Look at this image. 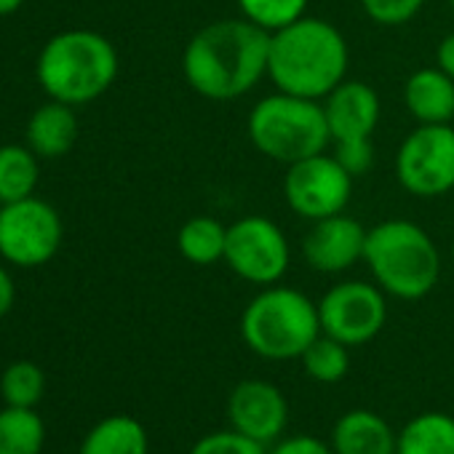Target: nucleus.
<instances>
[{
  "instance_id": "obj_1",
  "label": "nucleus",
  "mask_w": 454,
  "mask_h": 454,
  "mask_svg": "<svg viewBox=\"0 0 454 454\" xmlns=\"http://www.w3.org/2000/svg\"><path fill=\"white\" fill-rule=\"evenodd\" d=\"M270 33L247 17L216 20L200 27L184 46L182 73L187 86L211 102L247 97L268 78Z\"/></svg>"
},
{
  "instance_id": "obj_2",
  "label": "nucleus",
  "mask_w": 454,
  "mask_h": 454,
  "mask_svg": "<svg viewBox=\"0 0 454 454\" xmlns=\"http://www.w3.org/2000/svg\"><path fill=\"white\" fill-rule=\"evenodd\" d=\"M350 49L337 25L302 17L270 33L268 78L278 91L324 99L348 78Z\"/></svg>"
},
{
  "instance_id": "obj_3",
  "label": "nucleus",
  "mask_w": 454,
  "mask_h": 454,
  "mask_svg": "<svg viewBox=\"0 0 454 454\" xmlns=\"http://www.w3.org/2000/svg\"><path fill=\"white\" fill-rule=\"evenodd\" d=\"M364 262L372 281L395 300H422L441 278V252L425 227L409 219H385L366 233Z\"/></svg>"
},
{
  "instance_id": "obj_4",
  "label": "nucleus",
  "mask_w": 454,
  "mask_h": 454,
  "mask_svg": "<svg viewBox=\"0 0 454 454\" xmlns=\"http://www.w3.org/2000/svg\"><path fill=\"white\" fill-rule=\"evenodd\" d=\"M118 67V51L105 35L94 30H65L41 49L35 75L49 99L81 107L110 91Z\"/></svg>"
},
{
  "instance_id": "obj_5",
  "label": "nucleus",
  "mask_w": 454,
  "mask_h": 454,
  "mask_svg": "<svg viewBox=\"0 0 454 454\" xmlns=\"http://www.w3.org/2000/svg\"><path fill=\"white\" fill-rule=\"evenodd\" d=\"M318 334V302L292 286H262L241 313V337L265 361H294Z\"/></svg>"
},
{
  "instance_id": "obj_6",
  "label": "nucleus",
  "mask_w": 454,
  "mask_h": 454,
  "mask_svg": "<svg viewBox=\"0 0 454 454\" xmlns=\"http://www.w3.org/2000/svg\"><path fill=\"white\" fill-rule=\"evenodd\" d=\"M247 134L260 155L284 166L326 153L332 145L324 105L286 91L268 94L252 107Z\"/></svg>"
},
{
  "instance_id": "obj_7",
  "label": "nucleus",
  "mask_w": 454,
  "mask_h": 454,
  "mask_svg": "<svg viewBox=\"0 0 454 454\" xmlns=\"http://www.w3.org/2000/svg\"><path fill=\"white\" fill-rule=\"evenodd\" d=\"M239 278L254 286L278 284L292 265V247L281 224L262 214L241 216L227 224L224 260Z\"/></svg>"
},
{
  "instance_id": "obj_8",
  "label": "nucleus",
  "mask_w": 454,
  "mask_h": 454,
  "mask_svg": "<svg viewBox=\"0 0 454 454\" xmlns=\"http://www.w3.org/2000/svg\"><path fill=\"white\" fill-rule=\"evenodd\" d=\"M65 224L59 211L35 195L0 206V257L17 268H41L62 247Z\"/></svg>"
},
{
  "instance_id": "obj_9",
  "label": "nucleus",
  "mask_w": 454,
  "mask_h": 454,
  "mask_svg": "<svg viewBox=\"0 0 454 454\" xmlns=\"http://www.w3.org/2000/svg\"><path fill=\"white\" fill-rule=\"evenodd\" d=\"M395 179L417 198H438L454 190V126L417 123L398 145Z\"/></svg>"
},
{
  "instance_id": "obj_10",
  "label": "nucleus",
  "mask_w": 454,
  "mask_h": 454,
  "mask_svg": "<svg viewBox=\"0 0 454 454\" xmlns=\"http://www.w3.org/2000/svg\"><path fill=\"white\" fill-rule=\"evenodd\" d=\"M321 332L348 348L372 342L387 324V294L377 284L340 281L318 300Z\"/></svg>"
},
{
  "instance_id": "obj_11",
  "label": "nucleus",
  "mask_w": 454,
  "mask_h": 454,
  "mask_svg": "<svg viewBox=\"0 0 454 454\" xmlns=\"http://www.w3.org/2000/svg\"><path fill=\"white\" fill-rule=\"evenodd\" d=\"M353 182L356 179L332 153H318L286 166L284 198L297 216L316 222L324 216L342 214L348 208Z\"/></svg>"
},
{
  "instance_id": "obj_12",
  "label": "nucleus",
  "mask_w": 454,
  "mask_h": 454,
  "mask_svg": "<svg viewBox=\"0 0 454 454\" xmlns=\"http://www.w3.org/2000/svg\"><path fill=\"white\" fill-rule=\"evenodd\" d=\"M227 422L265 446L276 443L289 422L284 390L268 380H241L227 395Z\"/></svg>"
},
{
  "instance_id": "obj_13",
  "label": "nucleus",
  "mask_w": 454,
  "mask_h": 454,
  "mask_svg": "<svg viewBox=\"0 0 454 454\" xmlns=\"http://www.w3.org/2000/svg\"><path fill=\"white\" fill-rule=\"evenodd\" d=\"M366 233L369 227H364L345 211L316 219L310 222V231L302 239V257L318 273H345L353 265L364 262Z\"/></svg>"
},
{
  "instance_id": "obj_14",
  "label": "nucleus",
  "mask_w": 454,
  "mask_h": 454,
  "mask_svg": "<svg viewBox=\"0 0 454 454\" xmlns=\"http://www.w3.org/2000/svg\"><path fill=\"white\" fill-rule=\"evenodd\" d=\"M321 105H324L332 145L374 137L382 107H380L377 91L369 83L345 78L337 89H332L321 99Z\"/></svg>"
},
{
  "instance_id": "obj_15",
  "label": "nucleus",
  "mask_w": 454,
  "mask_h": 454,
  "mask_svg": "<svg viewBox=\"0 0 454 454\" xmlns=\"http://www.w3.org/2000/svg\"><path fill=\"white\" fill-rule=\"evenodd\" d=\"M398 433L372 409H350L332 427L334 454H395Z\"/></svg>"
},
{
  "instance_id": "obj_16",
  "label": "nucleus",
  "mask_w": 454,
  "mask_h": 454,
  "mask_svg": "<svg viewBox=\"0 0 454 454\" xmlns=\"http://www.w3.org/2000/svg\"><path fill=\"white\" fill-rule=\"evenodd\" d=\"M403 105L417 123L454 121V78L441 67H419L403 83Z\"/></svg>"
},
{
  "instance_id": "obj_17",
  "label": "nucleus",
  "mask_w": 454,
  "mask_h": 454,
  "mask_svg": "<svg viewBox=\"0 0 454 454\" xmlns=\"http://www.w3.org/2000/svg\"><path fill=\"white\" fill-rule=\"evenodd\" d=\"M78 115L73 105L49 99L43 107H38L27 121V147L38 158H62L67 155L78 142Z\"/></svg>"
},
{
  "instance_id": "obj_18",
  "label": "nucleus",
  "mask_w": 454,
  "mask_h": 454,
  "mask_svg": "<svg viewBox=\"0 0 454 454\" xmlns=\"http://www.w3.org/2000/svg\"><path fill=\"white\" fill-rule=\"evenodd\" d=\"M147 451H150V438L145 425L131 414H110L86 433L78 454H147Z\"/></svg>"
},
{
  "instance_id": "obj_19",
  "label": "nucleus",
  "mask_w": 454,
  "mask_h": 454,
  "mask_svg": "<svg viewBox=\"0 0 454 454\" xmlns=\"http://www.w3.org/2000/svg\"><path fill=\"white\" fill-rule=\"evenodd\" d=\"M395 454H454V417L446 411L411 417L398 430Z\"/></svg>"
},
{
  "instance_id": "obj_20",
  "label": "nucleus",
  "mask_w": 454,
  "mask_h": 454,
  "mask_svg": "<svg viewBox=\"0 0 454 454\" xmlns=\"http://www.w3.org/2000/svg\"><path fill=\"white\" fill-rule=\"evenodd\" d=\"M224 244H227V224H222L216 216L195 214L190 216L176 233V249L179 254L198 268H208L224 260Z\"/></svg>"
},
{
  "instance_id": "obj_21",
  "label": "nucleus",
  "mask_w": 454,
  "mask_h": 454,
  "mask_svg": "<svg viewBox=\"0 0 454 454\" xmlns=\"http://www.w3.org/2000/svg\"><path fill=\"white\" fill-rule=\"evenodd\" d=\"M38 155L27 145L0 147V206L25 200L38 187Z\"/></svg>"
},
{
  "instance_id": "obj_22",
  "label": "nucleus",
  "mask_w": 454,
  "mask_h": 454,
  "mask_svg": "<svg viewBox=\"0 0 454 454\" xmlns=\"http://www.w3.org/2000/svg\"><path fill=\"white\" fill-rule=\"evenodd\" d=\"M46 446V425L35 409H0V454H41Z\"/></svg>"
},
{
  "instance_id": "obj_23",
  "label": "nucleus",
  "mask_w": 454,
  "mask_h": 454,
  "mask_svg": "<svg viewBox=\"0 0 454 454\" xmlns=\"http://www.w3.org/2000/svg\"><path fill=\"white\" fill-rule=\"evenodd\" d=\"M300 361L310 380H316L321 385H334V382L345 380V374L350 372V348L321 332L308 345V350L300 356Z\"/></svg>"
},
{
  "instance_id": "obj_24",
  "label": "nucleus",
  "mask_w": 454,
  "mask_h": 454,
  "mask_svg": "<svg viewBox=\"0 0 454 454\" xmlns=\"http://www.w3.org/2000/svg\"><path fill=\"white\" fill-rule=\"evenodd\" d=\"M46 390V374L33 361H14L0 374V395L6 406L35 409Z\"/></svg>"
},
{
  "instance_id": "obj_25",
  "label": "nucleus",
  "mask_w": 454,
  "mask_h": 454,
  "mask_svg": "<svg viewBox=\"0 0 454 454\" xmlns=\"http://www.w3.org/2000/svg\"><path fill=\"white\" fill-rule=\"evenodd\" d=\"M310 0H239L241 17L254 22L257 27L276 33L308 14Z\"/></svg>"
},
{
  "instance_id": "obj_26",
  "label": "nucleus",
  "mask_w": 454,
  "mask_h": 454,
  "mask_svg": "<svg viewBox=\"0 0 454 454\" xmlns=\"http://www.w3.org/2000/svg\"><path fill=\"white\" fill-rule=\"evenodd\" d=\"M190 454H268V446L233 427H227L200 435L192 443Z\"/></svg>"
},
{
  "instance_id": "obj_27",
  "label": "nucleus",
  "mask_w": 454,
  "mask_h": 454,
  "mask_svg": "<svg viewBox=\"0 0 454 454\" xmlns=\"http://www.w3.org/2000/svg\"><path fill=\"white\" fill-rule=\"evenodd\" d=\"M425 6V0H361L364 14L382 27L409 25Z\"/></svg>"
},
{
  "instance_id": "obj_28",
  "label": "nucleus",
  "mask_w": 454,
  "mask_h": 454,
  "mask_svg": "<svg viewBox=\"0 0 454 454\" xmlns=\"http://www.w3.org/2000/svg\"><path fill=\"white\" fill-rule=\"evenodd\" d=\"M332 155L345 166V171L358 179L372 171L374 166V142L372 139H353V142H337L332 145Z\"/></svg>"
},
{
  "instance_id": "obj_29",
  "label": "nucleus",
  "mask_w": 454,
  "mask_h": 454,
  "mask_svg": "<svg viewBox=\"0 0 454 454\" xmlns=\"http://www.w3.org/2000/svg\"><path fill=\"white\" fill-rule=\"evenodd\" d=\"M268 454H334V449L318 435H289L270 443Z\"/></svg>"
},
{
  "instance_id": "obj_30",
  "label": "nucleus",
  "mask_w": 454,
  "mask_h": 454,
  "mask_svg": "<svg viewBox=\"0 0 454 454\" xmlns=\"http://www.w3.org/2000/svg\"><path fill=\"white\" fill-rule=\"evenodd\" d=\"M17 302V286H14V278L9 276V270L0 265V321H4L12 308Z\"/></svg>"
},
{
  "instance_id": "obj_31",
  "label": "nucleus",
  "mask_w": 454,
  "mask_h": 454,
  "mask_svg": "<svg viewBox=\"0 0 454 454\" xmlns=\"http://www.w3.org/2000/svg\"><path fill=\"white\" fill-rule=\"evenodd\" d=\"M435 67H441L449 78H454V33L443 35L435 49Z\"/></svg>"
},
{
  "instance_id": "obj_32",
  "label": "nucleus",
  "mask_w": 454,
  "mask_h": 454,
  "mask_svg": "<svg viewBox=\"0 0 454 454\" xmlns=\"http://www.w3.org/2000/svg\"><path fill=\"white\" fill-rule=\"evenodd\" d=\"M25 0H0V17H9L22 9Z\"/></svg>"
},
{
  "instance_id": "obj_33",
  "label": "nucleus",
  "mask_w": 454,
  "mask_h": 454,
  "mask_svg": "<svg viewBox=\"0 0 454 454\" xmlns=\"http://www.w3.org/2000/svg\"><path fill=\"white\" fill-rule=\"evenodd\" d=\"M449 6H451V14H454V0H449Z\"/></svg>"
},
{
  "instance_id": "obj_34",
  "label": "nucleus",
  "mask_w": 454,
  "mask_h": 454,
  "mask_svg": "<svg viewBox=\"0 0 454 454\" xmlns=\"http://www.w3.org/2000/svg\"><path fill=\"white\" fill-rule=\"evenodd\" d=\"M451 260H454V244H451Z\"/></svg>"
}]
</instances>
